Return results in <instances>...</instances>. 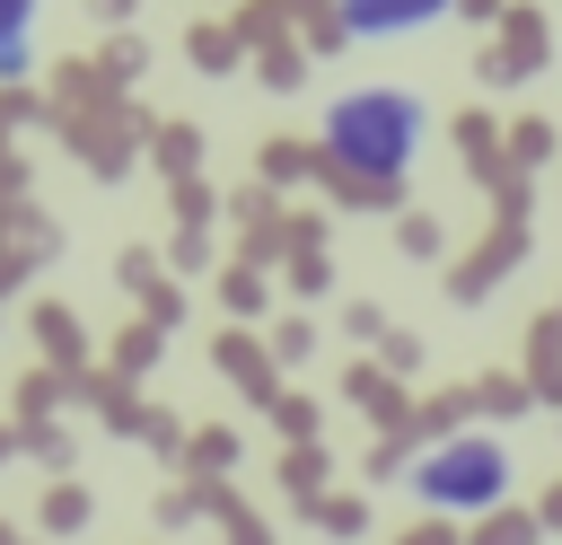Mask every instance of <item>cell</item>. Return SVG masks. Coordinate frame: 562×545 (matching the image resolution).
<instances>
[{
    "label": "cell",
    "mask_w": 562,
    "mask_h": 545,
    "mask_svg": "<svg viewBox=\"0 0 562 545\" xmlns=\"http://www.w3.org/2000/svg\"><path fill=\"white\" fill-rule=\"evenodd\" d=\"M35 18H44V0H0V79H26V62H35Z\"/></svg>",
    "instance_id": "4"
},
{
    "label": "cell",
    "mask_w": 562,
    "mask_h": 545,
    "mask_svg": "<svg viewBox=\"0 0 562 545\" xmlns=\"http://www.w3.org/2000/svg\"><path fill=\"white\" fill-rule=\"evenodd\" d=\"M404 492L430 501V510H492L509 492V448L492 431H457V440H439L404 466Z\"/></svg>",
    "instance_id": "2"
},
{
    "label": "cell",
    "mask_w": 562,
    "mask_h": 545,
    "mask_svg": "<svg viewBox=\"0 0 562 545\" xmlns=\"http://www.w3.org/2000/svg\"><path fill=\"white\" fill-rule=\"evenodd\" d=\"M325 158L351 176V185H404L422 141H430V105L422 88H395V79H360L325 105Z\"/></svg>",
    "instance_id": "1"
},
{
    "label": "cell",
    "mask_w": 562,
    "mask_h": 545,
    "mask_svg": "<svg viewBox=\"0 0 562 545\" xmlns=\"http://www.w3.org/2000/svg\"><path fill=\"white\" fill-rule=\"evenodd\" d=\"M334 18H342V35H360V44H395V35L439 26L448 0H334Z\"/></svg>",
    "instance_id": "3"
}]
</instances>
